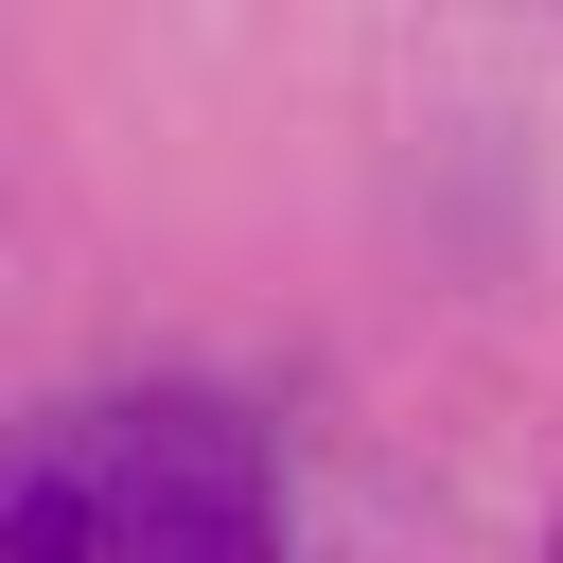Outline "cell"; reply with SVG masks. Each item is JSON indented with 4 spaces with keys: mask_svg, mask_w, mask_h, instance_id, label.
<instances>
[{
    "mask_svg": "<svg viewBox=\"0 0 563 563\" xmlns=\"http://www.w3.org/2000/svg\"><path fill=\"white\" fill-rule=\"evenodd\" d=\"M0 563H282L264 440L194 387L53 405L0 440Z\"/></svg>",
    "mask_w": 563,
    "mask_h": 563,
    "instance_id": "obj_1",
    "label": "cell"
}]
</instances>
